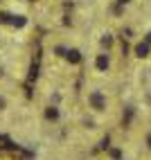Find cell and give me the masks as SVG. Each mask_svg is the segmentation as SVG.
<instances>
[{
	"instance_id": "6da1fadb",
	"label": "cell",
	"mask_w": 151,
	"mask_h": 160,
	"mask_svg": "<svg viewBox=\"0 0 151 160\" xmlns=\"http://www.w3.org/2000/svg\"><path fill=\"white\" fill-rule=\"evenodd\" d=\"M88 108L95 111V113H104L108 108V99L102 90H90L88 92Z\"/></svg>"
},
{
	"instance_id": "7a4b0ae2",
	"label": "cell",
	"mask_w": 151,
	"mask_h": 160,
	"mask_svg": "<svg viewBox=\"0 0 151 160\" xmlns=\"http://www.w3.org/2000/svg\"><path fill=\"white\" fill-rule=\"evenodd\" d=\"M95 70L97 72H108L111 70V54H108V52L95 54Z\"/></svg>"
},
{
	"instance_id": "3957f363",
	"label": "cell",
	"mask_w": 151,
	"mask_h": 160,
	"mask_svg": "<svg viewBox=\"0 0 151 160\" xmlns=\"http://www.w3.org/2000/svg\"><path fill=\"white\" fill-rule=\"evenodd\" d=\"M43 117H45L48 122L57 124V122L61 120V111H59V106H57V104H48L45 108H43Z\"/></svg>"
},
{
	"instance_id": "277c9868",
	"label": "cell",
	"mask_w": 151,
	"mask_h": 160,
	"mask_svg": "<svg viewBox=\"0 0 151 160\" xmlns=\"http://www.w3.org/2000/svg\"><path fill=\"white\" fill-rule=\"evenodd\" d=\"M149 43H147V41H144V43H138L135 45V57H140V59H144V57H149Z\"/></svg>"
},
{
	"instance_id": "5b68a950",
	"label": "cell",
	"mask_w": 151,
	"mask_h": 160,
	"mask_svg": "<svg viewBox=\"0 0 151 160\" xmlns=\"http://www.w3.org/2000/svg\"><path fill=\"white\" fill-rule=\"evenodd\" d=\"M63 57H66L70 63H79L81 61V52L79 50H66V54H63Z\"/></svg>"
},
{
	"instance_id": "8992f818",
	"label": "cell",
	"mask_w": 151,
	"mask_h": 160,
	"mask_svg": "<svg viewBox=\"0 0 151 160\" xmlns=\"http://www.w3.org/2000/svg\"><path fill=\"white\" fill-rule=\"evenodd\" d=\"M102 45L106 48V52H108V48L113 45V36H111V34H104V36H102Z\"/></svg>"
},
{
	"instance_id": "52a82bcc",
	"label": "cell",
	"mask_w": 151,
	"mask_h": 160,
	"mask_svg": "<svg viewBox=\"0 0 151 160\" xmlns=\"http://www.w3.org/2000/svg\"><path fill=\"white\" fill-rule=\"evenodd\" d=\"M7 106H9L7 97H5V95H0V113H3V111H7Z\"/></svg>"
},
{
	"instance_id": "ba28073f",
	"label": "cell",
	"mask_w": 151,
	"mask_h": 160,
	"mask_svg": "<svg viewBox=\"0 0 151 160\" xmlns=\"http://www.w3.org/2000/svg\"><path fill=\"white\" fill-rule=\"evenodd\" d=\"M144 144H147V149L151 151V131H149V133H147V138H144Z\"/></svg>"
},
{
	"instance_id": "9c48e42d",
	"label": "cell",
	"mask_w": 151,
	"mask_h": 160,
	"mask_svg": "<svg viewBox=\"0 0 151 160\" xmlns=\"http://www.w3.org/2000/svg\"><path fill=\"white\" fill-rule=\"evenodd\" d=\"M131 0H117V5H128Z\"/></svg>"
},
{
	"instance_id": "30bf717a",
	"label": "cell",
	"mask_w": 151,
	"mask_h": 160,
	"mask_svg": "<svg viewBox=\"0 0 151 160\" xmlns=\"http://www.w3.org/2000/svg\"><path fill=\"white\" fill-rule=\"evenodd\" d=\"M147 43L151 45V32H149V34H147Z\"/></svg>"
},
{
	"instance_id": "8fae6325",
	"label": "cell",
	"mask_w": 151,
	"mask_h": 160,
	"mask_svg": "<svg viewBox=\"0 0 151 160\" xmlns=\"http://www.w3.org/2000/svg\"><path fill=\"white\" fill-rule=\"evenodd\" d=\"M5 77V70H3V66H0V79H3Z\"/></svg>"
}]
</instances>
